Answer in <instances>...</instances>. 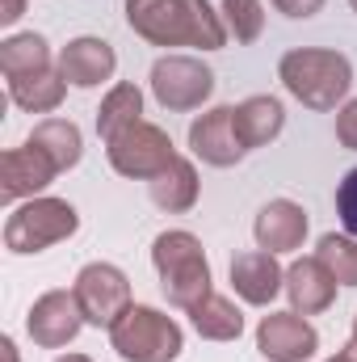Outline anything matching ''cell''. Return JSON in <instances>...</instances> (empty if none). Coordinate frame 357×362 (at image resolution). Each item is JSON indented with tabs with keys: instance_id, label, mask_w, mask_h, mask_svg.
Segmentation results:
<instances>
[{
	"instance_id": "cell-3",
	"label": "cell",
	"mask_w": 357,
	"mask_h": 362,
	"mask_svg": "<svg viewBox=\"0 0 357 362\" xmlns=\"http://www.w3.org/2000/svg\"><path fill=\"white\" fill-rule=\"evenodd\" d=\"M152 266L160 274V291L164 299L189 312L193 303H202L210 295V262H206V249L193 232L185 228H169L152 240Z\"/></svg>"
},
{
	"instance_id": "cell-14",
	"label": "cell",
	"mask_w": 357,
	"mask_h": 362,
	"mask_svg": "<svg viewBox=\"0 0 357 362\" xmlns=\"http://www.w3.org/2000/svg\"><path fill=\"white\" fill-rule=\"evenodd\" d=\"M59 72L72 89H97L105 81H114L118 72V55L105 38H92V34H80L72 38L63 51H59Z\"/></svg>"
},
{
	"instance_id": "cell-20",
	"label": "cell",
	"mask_w": 357,
	"mask_h": 362,
	"mask_svg": "<svg viewBox=\"0 0 357 362\" xmlns=\"http://www.w3.org/2000/svg\"><path fill=\"white\" fill-rule=\"evenodd\" d=\"M147 189H152V202H156L160 211H169V215H185V211H193V202H198V194H202V181H198L193 160L177 156L160 177L147 181Z\"/></svg>"
},
{
	"instance_id": "cell-34",
	"label": "cell",
	"mask_w": 357,
	"mask_h": 362,
	"mask_svg": "<svg viewBox=\"0 0 357 362\" xmlns=\"http://www.w3.org/2000/svg\"><path fill=\"white\" fill-rule=\"evenodd\" d=\"M349 4H353V13H357V0H349Z\"/></svg>"
},
{
	"instance_id": "cell-31",
	"label": "cell",
	"mask_w": 357,
	"mask_h": 362,
	"mask_svg": "<svg viewBox=\"0 0 357 362\" xmlns=\"http://www.w3.org/2000/svg\"><path fill=\"white\" fill-rule=\"evenodd\" d=\"M55 362H92L89 354H63V358H55Z\"/></svg>"
},
{
	"instance_id": "cell-33",
	"label": "cell",
	"mask_w": 357,
	"mask_h": 362,
	"mask_svg": "<svg viewBox=\"0 0 357 362\" xmlns=\"http://www.w3.org/2000/svg\"><path fill=\"white\" fill-rule=\"evenodd\" d=\"M328 362H345V358H341V354H337V358H328Z\"/></svg>"
},
{
	"instance_id": "cell-10",
	"label": "cell",
	"mask_w": 357,
	"mask_h": 362,
	"mask_svg": "<svg viewBox=\"0 0 357 362\" xmlns=\"http://www.w3.org/2000/svg\"><path fill=\"white\" fill-rule=\"evenodd\" d=\"M189 152L210 169H231L244 160V144L236 135V105H214L189 122Z\"/></svg>"
},
{
	"instance_id": "cell-7",
	"label": "cell",
	"mask_w": 357,
	"mask_h": 362,
	"mask_svg": "<svg viewBox=\"0 0 357 362\" xmlns=\"http://www.w3.org/2000/svg\"><path fill=\"white\" fill-rule=\"evenodd\" d=\"M147 81H152V97L169 114L202 110L210 101V93H214V72L198 55H160L152 64V76Z\"/></svg>"
},
{
	"instance_id": "cell-25",
	"label": "cell",
	"mask_w": 357,
	"mask_h": 362,
	"mask_svg": "<svg viewBox=\"0 0 357 362\" xmlns=\"http://www.w3.org/2000/svg\"><path fill=\"white\" fill-rule=\"evenodd\" d=\"M223 25L236 42H257L265 34V4L261 0H223Z\"/></svg>"
},
{
	"instance_id": "cell-18",
	"label": "cell",
	"mask_w": 357,
	"mask_h": 362,
	"mask_svg": "<svg viewBox=\"0 0 357 362\" xmlns=\"http://www.w3.org/2000/svg\"><path fill=\"white\" fill-rule=\"evenodd\" d=\"M68 97V81L59 68L47 72H30V76H13L8 81V101L25 114H55Z\"/></svg>"
},
{
	"instance_id": "cell-2",
	"label": "cell",
	"mask_w": 357,
	"mask_h": 362,
	"mask_svg": "<svg viewBox=\"0 0 357 362\" xmlns=\"http://www.w3.org/2000/svg\"><path fill=\"white\" fill-rule=\"evenodd\" d=\"M277 81L294 101H303L307 110H341L353 89V64L349 55L332 51V47H294L282 55L277 64Z\"/></svg>"
},
{
	"instance_id": "cell-22",
	"label": "cell",
	"mask_w": 357,
	"mask_h": 362,
	"mask_svg": "<svg viewBox=\"0 0 357 362\" xmlns=\"http://www.w3.org/2000/svg\"><path fill=\"white\" fill-rule=\"evenodd\" d=\"M189 325H193V333L206 337V341H240V333H244V312H240L227 295H214V291H210L202 303L189 308Z\"/></svg>"
},
{
	"instance_id": "cell-12",
	"label": "cell",
	"mask_w": 357,
	"mask_h": 362,
	"mask_svg": "<svg viewBox=\"0 0 357 362\" xmlns=\"http://www.w3.org/2000/svg\"><path fill=\"white\" fill-rule=\"evenodd\" d=\"M59 177V169L51 165V156L34 144L25 148H8L0 156V198L4 202H25V198H38L51 181Z\"/></svg>"
},
{
	"instance_id": "cell-29",
	"label": "cell",
	"mask_w": 357,
	"mask_h": 362,
	"mask_svg": "<svg viewBox=\"0 0 357 362\" xmlns=\"http://www.w3.org/2000/svg\"><path fill=\"white\" fill-rule=\"evenodd\" d=\"M21 13H25V0H0V21H4V25L21 21Z\"/></svg>"
},
{
	"instance_id": "cell-17",
	"label": "cell",
	"mask_w": 357,
	"mask_h": 362,
	"mask_svg": "<svg viewBox=\"0 0 357 362\" xmlns=\"http://www.w3.org/2000/svg\"><path fill=\"white\" fill-rule=\"evenodd\" d=\"M282 127H286V110H282V101L269 97V93L244 97V101L236 105V135H240V144H244L248 152H253V148H269V144L282 135Z\"/></svg>"
},
{
	"instance_id": "cell-1",
	"label": "cell",
	"mask_w": 357,
	"mask_h": 362,
	"mask_svg": "<svg viewBox=\"0 0 357 362\" xmlns=\"http://www.w3.org/2000/svg\"><path fill=\"white\" fill-rule=\"evenodd\" d=\"M126 25L152 47H227L223 13H214L210 0H126Z\"/></svg>"
},
{
	"instance_id": "cell-4",
	"label": "cell",
	"mask_w": 357,
	"mask_h": 362,
	"mask_svg": "<svg viewBox=\"0 0 357 362\" xmlns=\"http://www.w3.org/2000/svg\"><path fill=\"white\" fill-rule=\"evenodd\" d=\"M109 346L122 362H177L185 350V333L173 316L152 303H131L109 329Z\"/></svg>"
},
{
	"instance_id": "cell-24",
	"label": "cell",
	"mask_w": 357,
	"mask_h": 362,
	"mask_svg": "<svg viewBox=\"0 0 357 362\" xmlns=\"http://www.w3.org/2000/svg\"><path fill=\"white\" fill-rule=\"evenodd\" d=\"M315 257L332 270V278L341 286H357V236H337V232H324L320 245H315Z\"/></svg>"
},
{
	"instance_id": "cell-11",
	"label": "cell",
	"mask_w": 357,
	"mask_h": 362,
	"mask_svg": "<svg viewBox=\"0 0 357 362\" xmlns=\"http://www.w3.org/2000/svg\"><path fill=\"white\" fill-rule=\"evenodd\" d=\"M257 350L269 362H307L320 350V333L298 312H269L257 325Z\"/></svg>"
},
{
	"instance_id": "cell-23",
	"label": "cell",
	"mask_w": 357,
	"mask_h": 362,
	"mask_svg": "<svg viewBox=\"0 0 357 362\" xmlns=\"http://www.w3.org/2000/svg\"><path fill=\"white\" fill-rule=\"evenodd\" d=\"M51 68V42L42 34H8L0 42V72L13 76H30V72H47Z\"/></svg>"
},
{
	"instance_id": "cell-13",
	"label": "cell",
	"mask_w": 357,
	"mask_h": 362,
	"mask_svg": "<svg viewBox=\"0 0 357 362\" xmlns=\"http://www.w3.org/2000/svg\"><path fill=\"white\" fill-rule=\"evenodd\" d=\"M307 228H311V219H307V211H303L294 198H273V202H265V206L257 211V219H253L257 249H265L273 257L303 249Z\"/></svg>"
},
{
	"instance_id": "cell-27",
	"label": "cell",
	"mask_w": 357,
	"mask_h": 362,
	"mask_svg": "<svg viewBox=\"0 0 357 362\" xmlns=\"http://www.w3.org/2000/svg\"><path fill=\"white\" fill-rule=\"evenodd\" d=\"M337 139H341V148L357 152V97H349L337 110Z\"/></svg>"
},
{
	"instance_id": "cell-6",
	"label": "cell",
	"mask_w": 357,
	"mask_h": 362,
	"mask_svg": "<svg viewBox=\"0 0 357 362\" xmlns=\"http://www.w3.org/2000/svg\"><path fill=\"white\" fill-rule=\"evenodd\" d=\"M105 156H109V169H114L118 177L152 181L177 160V148H173V139H169L164 127H156V122H135V127L122 131L114 144H105Z\"/></svg>"
},
{
	"instance_id": "cell-5",
	"label": "cell",
	"mask_w": 357,
	"mask_h": 362,
	"mask_svg": "<svg viewBox=\"0 0 357 362\" xmlns=\"http://www.w3.org/2000/svg\"><path fill=\"white\" fill-rule=\"evenodd\" d=\"M76 232H80V211L68 198H25L4 219V249L17 257H30Z\"/></svg>"
},
{
	"instance_id": "cell-15",
	"label": "cell",
	"mask_w": 357,
	"mask_h": 362,
	"mask_svg": "<svg viewBox=\"0 0 357 362\" xmlns=\"http://www.w3.org/2000/svg\"><path fill=\"white\" fill-rule=\"evenodd\" d=\"M231 286L244 303L253 308H269L282 291H286V270L277 266V257L265 249H248L231 257Z\"/></svg>"
},
{
	"instance_id": "cell-9",
	"label": "cell",
	"mask_w": 357,
	"mask_h": 362,
	"mask_svg": "<svg viewBox=\"0 0 357 362\" xmlns=\"http://www.w3.org/2000/svg\"><path fill=\"white\" fill-rule=\"evenodd\" d=\"M85 329V312L76 303V291H47L34 299V308L25 312V333L34 337V346L42 350H63L80 337Z\"/></svg>"
},
{
	"instance_id": "cell-32",
	"label": "cell",
	"mask_w": 357,
	"mask_h": 362,
	"mask_svg": "<svg viewBox=\"0 0 357 362\" xmlns=\"http://www.w3.org/2000/svg\"><path fill=\"white\" fill-rule=\"evenodd\" d=\"M349 341H357V316H353V337H349Z\"/></svg>"
},
{
	"instance_id": "cell-26",
	"label": "cell",
	"mask_w": 357,
	"mask_h": 362,
	"mask_svg": "<svg viewBox=\"0 0 357 362\" xmlns=\"http://www.w3.org/2000/svg\"><path fill=\"white\" fill-rule=\"evenodd\" d=\"M337 215H341L345 232L357 236V169H349L341 177V185H337Z\"/></svg>"
},
{
	"instance_id": "cell-19",
	"label": "cell",
	"mask_w": 357,
	"mask_h": 362,
	"mask_svg": "<svg viewBox=\"0 0 357 362\" xmlns=\"http://www.w3.org/2000/svg\"><path fill=\"white\" fill-rule=\"evenodd\" d=\"M25 144L42 148L59 173L76 169V165H80V156H85V135H80V127H76L72 118H42V122L30 131V139H25Z\"/></svg>"
},
{
	"instance_id": "cell-8",
	"label": "cell",
	"mask_w": 357,
	"mask_h": 362,
	"mask_svg": "<svg viewBox=\"0 0 357 362\" xmlns=\"http://www.w3.org/2000/svg\"><path fill=\"white\" fill-rule=\"evenodd\" d=\"M72 291L85 312V325H97V329H114L118 316L131 308V278L109 262H89L76 274Z\"/></svg>"
},
{
	"instance_id": "cell-30",
	"label": "cell",
	"mask_w": 357,
	"mask_h": 362,
	"mask_svg": "<svg viewBox=\"0 0 357 362\" xmlns=\"http://www.w3.org/2000/svg\"><path fill=\"white\" fill-rule=\"evenodd\" d=\"M0 362H21V358H17V346H13V337H0Z\"/></svg>"
},
{
	"instance_id": "cell-16",
	"label": "cell",
	"mask_w": 357,
	"mask_h": 362,
	"mask_svg": "<svg viewBox=\"0 0 357 362\" xmlns=\"http://www.w3.org/2000/svg\"><path fill=\"white\" fill-rule=\"evenodd\" d=\"M337 278L332 270L320 262V257H298V262H290V270H286V295H290V312H298V316H320V312H328L332 303H337Z\"/></svg>"
},
{
	"instance_id": "cell-28",
	"label": "cell",
	"mask_w": 357,
	"mask_h": 362,
	"mask_svg": "<svg viewBox=\"0 0 357 362\" xmlns=\"http://www.w3.org/2000/svg\"><path fill=\"white\" fill-rule=\"evenodd\" d=\"M282 17H290V21H307V17H315L320 8H324V0H269Z\"/></svg>"
},
{
	"instance_id": "cell-21",
	"label": "cell",
	"mask_w": 357,
	"mask_h": 362,
	"mask_svg": "<svg viewBox=\"0 0 357 362\" xmlns=\"http://www.w3.org/2000/svg\"><path fill=\"white\" fill-rule=\"evenodd\" d=\"M135 122H143V93L131 81H118L97 105V135H101V144H114Z\"/></svg>"
}]
</instances>
